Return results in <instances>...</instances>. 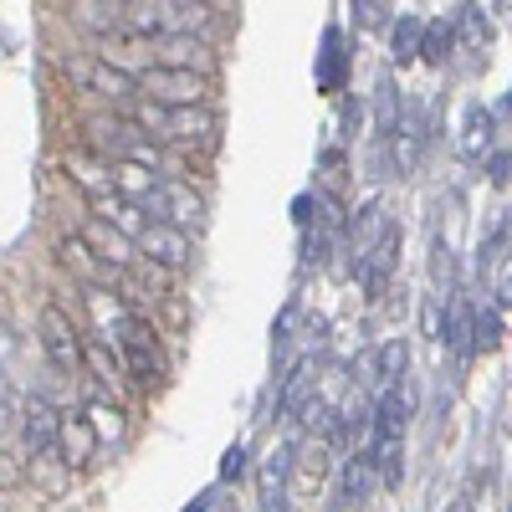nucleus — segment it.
Returning <instances> with one entry per match:
<instances>
[{
  "mask_svg": "<svg viewBox=\"0 0 512 512\" xmlns=\"http://www.w3.org/2000/svg\"><path fill=\"white\" fill-rule=\"evenodd\" d=\"M431 277H436V287L451 297V246H446V241L431 246Z\"/></svg>",
  "mask_w": 512,
  "mask_h": 512,
  "instance_id": "28",
  "label": "nucleus"
},
{
  "mask_svg": "<svg viewBox=\"0 0 512 512\" xmlns=\"http://www.w3.org/2000/svg\"><path fill=\"white\" fill-rule=\"evenodd\" d=\"M82 241H88L98 256H103V267H134V241H128L123 231L103 226V221H88V231H82Z\"/></svg>",
  "mask_w": 512,
  "mask_h": 512,
  "instance_id": "14",
  "label": "nucleus"
},
{
  "mask_svg": "<svg viewBox=\"0 0 512 512\" xmlns=\"http://www.w3.org/2000/svg\"><path fill=\"white\" fill-rule=\"evenodd\" d=\"M349 77V52H344V31L328 26L323 31V52H318V93H338Z\"/></svg>",
  "mask_w": 512,
  "mask_h": 512,
  "instance_id": "11",
  "label": "nucleus"
},
{
  "mask_svg": "<svg viewBox=\"0 0 512 512\" xmlns=\"http://www.w3.org/2000/svg\"><path fill=\"white\" fill-rule=\"evenodd\" d=\"M487 139H492V113L487 108H466V134H461V149L466 154H477V149H487Z\"/></svg>",
  "mask_w": 512,
  "mask_h": 512,
  "instance_id": "26",
  "label": "nucleus"
},
{
  "mask_svg": "<svg viewBox=\"0 0 512 512\" xmlns=\"http://www.w3.org/2000/svg\"><path fill=\"white\" fill-rule=\"evenodd\" d=\"M482 282L497 297V308H512V221H507V231L492 236V246L482 256Z\"/></svg>",
  "mask_w": 512,
  "mask_h": 512,
  "instance_id": "7",
  "label": "nucleus"
},
{
  "mask_svg": "<svg viewBox=\"0 0 512 512\" xmlns=\"http://www.w3.org/2000/svg\"><path fill=\"white\" fill-rule=\"evenodd\" d=\"M62 456L67 466H88L93 451H98V431H93V420L88 415H62Z\"/></svg>",
  "mask_w": 512,
  "mask_h": 512,
  "instance_id": "16",
  "label": "nucleus"
},
{
  "mask_svg": "<svg viewBox=\"0 0 512 512\" xmlns=\"http://www.w3.org/2000/svg\"><path fill=\"white\" fill-rule=\"evenodd\" d=\"M21 431H26V451L41 456V451H52V441L62 436V420H57V410L47 400H31L21 410Z\"/></svg>",
  "mask_w": 512,
  "mask_h": 512,
  "instance_id": "10",
  "label": "nucleus"
},
{
  "mask_svg": "<svg viewBox=\"0 0 512 512\" xmlns=\"http://www.w3.org/2000/svg\"><path fill=\"white\" fill-rule=\"evenodd\" d=\"M108 185L128 200V205H154L159 200V190H164V180H154V169H144V164H113V175H108Z\"/></svg>",
  "mask_w": 512,
  "mask_h": 512,
  "instance_id": "9",
  "label": "nucleus"
},
{
  "mask_svg": "<svg viewBox=\"0 0 512 512\" xmlns=\"http://www.w3.org/2000/svg\"><path fill=\"white\" fill-rule=\"evenodd\" d=\"M318 374V359L308 354V359H297V369L287 374V384H282V395H277V405H282V415H303L308 405H313V379Z\"/></svg>",
  "mask_w": 512,
  "mask_h": 512,
  "instance_id": "17",
  "label": "nucleus"
},
{
  "mask_svg": "<svg viewBox=\"0 0 512 512\" xmlns=\"http://www.w3.org/2000/svg\"><path fill=\"white\" fill-rule=\"evenodd\" d=\"M11 415H16V405H11V395H6V390H0V431L11 425Z\"/></svg>",
  "mask_w": 512,
  "mask_h": 512,
  "instance_id": "32",
  "label": "nucleus"
},
{
  "mask_svg": "<svg viewBox=\"0 0 512 512\" xmlns=\"http://www.w3.org/2000/svg\"><path fill=\"white\" fill-rule=\"evenodd\" d=\"M390 231H395V226L384 221V205H379V200H374V205H364L359 216H354V231H349V251H354V267H359L364 256H369V251H374V246H379L384 236H390Z\"/></svg>",
  "mask_w": 512,
  "mask_h": 512,
  "instance_id": "13",
  "label": "nucleus"
},
{
  "mask_svg": "<svg viewBox=\"0 0 512 512\" xmlns=\"http://www.w3.org/2000/svg\"><path fill=\"white\" fill-rule=\"evenodd\" d=\"M185 512H210V497H200V502H190Z\"/></svg>",
  "mask_w": 512,
  "mask_h": 512,
  "instance_id": "34",
  "label": "nucleus"
},
{
  "mask_svg": "<svg viewBox=\"0 0 512 512\" xmlns=\"http://www.w3.org/2000/svg\"><path fill=\"white\" fill-rule=\"evenodd\" d=\"M390 47H395V62H415L420 47H425V21H420V16H400Z\"/></svg>",
  "mask_w": 512,
  "mask_h": 512,
  "instance_id": "23",
  "label": "nucleus"
},
{
  "mask_svg": "<svg viewBox=\"0 0 512 512\" xmlns=\"http://www.w3.org/2000/svg\"><path fill=\"white\" fill-rule=\"evenodd\" d=\"M134 118H139V128H154V139L210 144V134H216V118H210L205 108H159V103H144Z\"/></svg>",
  "mask_w": 512,
  "mask_h": 512,
  "instance_id": "2",
  "label": "nucleus"
},
{
  "mask_svg": "<svg viewBox=\"0 0 512 512\" xmlns=\"http://www.w3.org/2000/svg\"><path fill=\"white\" fill-rule=\"evenodd\" d=\"M446 349L456 359H472L477 354V308L461 303V297H451V308H446Z\"/></svg>",
  "mask_w": 512,
  "mask_h": 512,
  "instance_id": "12",
  "label": "nucleus"
},
{
  "mask_svg": "<svg viewBox=\"0 0 512 512\" xmlns=\"http://www.w3.org/2000/svg\"><path fill=\"white\" fill-rule=\"evenodd\" d=\"M241 472H246V446H231V451H226V461H221V477H226V482H236Z\"/></svg>",
  "mask_w": 512,
  "mask_h": 512,
  "instance_id": "29",
  "label": "nucleus"
},
{
  "mask_svg": "<svg viewBox=\"0 0 512 512\" xmlns=\"http://www.w3.org/2000/svg\"><path fill=\"white\" fill-rule=\"evenodd\" d=\"M88 415H93V431H98V441L123 436V410H118V405H113V410H108V405H93Z\"/></svg>",
  "mask_w": 512,
  "mask_h": 512,
  "instance_id": "27",
  "label": "nucleus"
},
{
  "mask_svg": "<svg viewBox=\"0 0 512 512\" xmlns=\"http://www.w3.org/2000/svg\"><path fill=\"white\" fill-rule=\"evenodd\" d=\"M82 77L93 82V93H103V98H134L139 93V77H128V72H118V67H108V62H93V67H77Z\"/></svg>",
  "mask_w": 512,
  "mask_h": 512,
  "instance_id": "18",
  "label": "nucleus"
},
{
  "mask_svg": "<svg viewBox=\"0 0 512 512\" xmlns=\"http://www.w3.org/2000/svg\"><path fill=\"white\" fill-rule=\"evenodd\" d=\"M113 216H118V226L128 236L144 246L149 262H164V267H185L190 262V236L180 226H169V221H139V205H123V200L113 205Z\"/></svg>",
  "mask_w": 512,
  "mask_h": 512,
  "instance_id": "1",
  "label": "nucleus"
},
{
  "mask_svg": "<svg viewBox=\"0 0 512 512\" xmlns=\"http://www.w3.org/2000/svg\"><path fill=\"white\" fill-rule=\"evenodd\" d=\"M446 512H472V497H456V502H451Z\"/></svg>",
  "mask_w": 512,
  "mask_h": 512,
  "instance_id": "33",
  "label": "nucleus"
},
{
  "mask_svg": "<svg viewBox=\"0 0 512 512\" xmlns=\"http://www.w3.org/2000/svg\"><path fill=\"white\" fill-rule=\"evenodd\" d=\"M405 364H410V344H405V338H390V344L379 349V390L400 384L405 379Z\"/></svg>",
  "mask_w": 512,
  "mask_h": 512,
  "instance_id": "24",
  "label": "nucleus"
},
{
  "mask_svg": "<svg viewBox=\"0 0 512 512\" xmlns=\"http://www.w3.org/2000/svg\"><path fill=\"white\" fill-rule=\"evenodd\" d=\"M451 47H456V21L446 16V21H425V47H420V57L431 62V67H441L446 57H451Z\"/></svg>",
  "mask_w": 512,
  "mask_h": 512,
  "instance_id": "22",
  "label": "nucleus"
},
{
  "mask_svg": "<svg viewBox=\"0 0 512 512\" xmlns=\"http://www.w3.org/2000/svg\"><path fill=\"white\" fill-rule=\"evenodd\" d=\"M139 93L154 98L159 108H195L205 98V77L195 72H169V67H149L139 77Z\"/></svg>",
  "mask_w": 512,
  "mask_h": 512,
  "instance_id": "5",
  "label": "nucleus"
},
{
  "mask_svg": "<svg viewBox=\"0 0 512 512\" xmlns=\"http://www.w3.org/2000/svg\"><path fill=\"white\" fill-rule=\"evenodd\" d=\"M154 67L205 77L210 67H216V57H210V47H205V41H195V36H164V41H154Z\"/></svg>",
  "mask_w": 512,
  "mask_h": 512,
  "instance_id": "6",
  "label": "nucleus"
},
{
  "mask_svg": "<svg viewBox=\"0 0 512 512\" xmlns=\"http://www.w3.org/2000/svg\"><path fill=\"white\" fill-rule=\"evenodd\" d=\"M492 180H497V185L512 180V154H497V159H492Z\"/></svg>",
  "mask_w": 512,
  "mask_h": 512,
  "instance_id": "30",
  "label": "nucleus"
},
{
  "mask_svg": "<svg viewBox=\"0 0 512 512\" xmlns=\"http://www.w3.org/2000/svg\"><path fill=\"white\" fill-rule=\"evenodd\" d=\"M154 210H159V221H169V226H180V231H185L190 221H200V210H205V205H200V195H195L190 185L175 180V185H164V190H159Z\"/></svg>",
  "mask_w": 512,
  "mask_h": 512,
  "instance_id": "15",
  "label": "nucleus"
},
{
  "mask_svg": "<svg viewBox=\"0 0 512 512\" xmlns=\"http://www.w3.org/2000/svg\"><path fill=\"white\" fill-rule=\"evenodd\" d=\"M41 349H47L52 369H62V374H77L82 364H88V344L77 338L72 318L62 308H52V303L41 308Z\"/></svg>",
  "mask_w": 512,
  "mask_h": 512,
  "instance_id": "4",
  "label": "nucleus"
},
{
  "mask_svg": "<svg viewBox=\"0 0 512 512\" xmlns=\"http://www.w3.org/2000/svg\"><path fill=\"white\" fill-rule=\"evenodd\" d=\"M477 349L482 354L502 349V313H497V303H477Z\"/></svg>",
  "mask_w": 512,
  "mask_h": 512,
  "instance_id": "25",
  "label": "nucleus"
},
{
  "mask_svg": "<svg viewBox=\"0 0 512 512\" xmlns=\"http://www.w3.org/2000/svg\"><path fill=\"white\" fill-rule=\"evenodd\" d=\"M113 338L123 344V369H128V379H134V384H159V338H154V328H149L144 318L128 313V318L113 328Z\"/></svg>",
  "mask_w": 512,
  "mask_h": 512,
  "instance_id": "3",
  "label": "nucleus"
},
{
  "mask_svg": "<svg viewBox=\"0 0 512 512\" xmlns=\"http://www.w3.org/2000/svg\"><path fill=\"white\" fill-rule=\"evenodd\" d=\"M359 11H364V26H379L390 6H379V0H369V6H359Z\"/></svg>",
  "mask_w": 512,
  "mask_h": 512,
  "instance_id": "31",
  "label": "nucleus"
},
{
  "mask_svg": "<svg viewBox=\"0 0 512 512\" xmlns=\"http://www.w3.org/2000/svg\"><path fill=\"white\" fill-rule=\"evenodd\" d=\"M369 487H374V456L369 451H354L349 456V472H344V502H364L369 497Z\"/></svg>",
  "mask_w": 512,
  "mask_h": 512,
  "instance_id": "21",
  "label": "nucleus"
},
{
  "mask_svg": "<svg viewBox=\"0 0 512 512\" xmlns=\"http://www.w3.org/2000/svg\"><path fill=\"white\" fill-rule=\"evenodd\" d=\"M57 251H62V262H67V267H77V272L88 277V282L108 277V267H103V256H98V251H93L88 241H82V236H67V241H62Z\"/></svg>",
  "mask_w": 512,
  "mask_h": 512,
  "instance_id": "20",
  "label": "nucleus"
},
{
  "mask_svg": "<svg viewBox=\"0 0 512 512\" xmlns=\"http://www.w3.org/2000/svg\"><path fill=\"white\" fill-rule=\"evenodd\" d=\"M374 108H379V139H395V128H400V118H405V103H400V93H395V77H390V72H384L379 88H374Z\"/></svg>",
  "mask_w": 512,
  "mask_h": 512,
  "instance_id": "19",
  "label": "nucleus"
},
{
  "mask_svg": "<svg viewBox=\"0 0 512 512\" xmlns=\"http://www.w3.org/2000/svg\"><path fill=\"white\" fill-rule=\"evenodd\" d=\"M395 262H400V231H390V236H384V241L364 256V262L354 267L369 303H379V297H384V287H390V277H395Z\"/></svg>",
  "mask_w": 512,
  "mask_h": 512,
  "instance_id": "8",
  "label": "nucleus"
}]
</instances>
